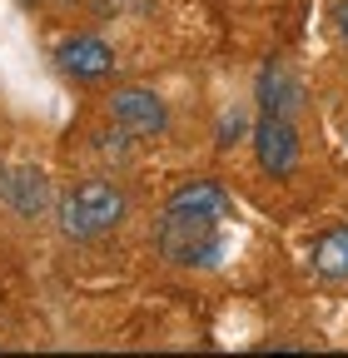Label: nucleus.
<instances>
[{"label":"nucleus","mask_w":348,"mask_h":358,"mask_svg":"<svg viewBox=\"0 0 348 358\" xmlns=\"http://www.w3.org/2000/svg\"><path fill=\"white\" fill-rule=\"evenodd\" d=\"M55 65L75 80V85H100L115 75V45L100 35H65L55 45Z\"/></svg>","instance_id":"obj_6"},{"label":"nucleus","mask_w":348,"mask_h":358,"mask_svg":"<svg viewBox=\"0 0 348 358\" xmlns=\"http://www.w3.org/2000/svg\"><path fill=\"white\" fill-rule=\"evenodd\" d=\"M239 134H244V115H239V110H229V115L219 120V150L239 145Z\"/></svg>","instance_id":"obj_10"},{"label":"nucleus","mask_w":348,"mask_h":358,"mask_svg":"<svg viewBox=\"0 0 348 358\" xmlns=\"http://www.w3.org/2000/svg\"><path fill=\"white\" fill-rule=\"evenodd\" d=\"M154 249L174 264V268H214L224 259V234L209 219H184V214H159L154 224Z\"/></svg>","instance_id":"obj_2"},{"label":"nucleus","mask_w":348,"mask_h":358,"mask_svg":"<svg viewBox=\"0 0 348 358\" xmlns=\"http://www.w3.org/2000/svg\"><path fill=\"white\" fill-rule=\"evenodd\" d=\"M254 95H259V115H289L293 120V110L303 105V90H298V80L284 65H264V70H259Z\"/></svg>","instance_id":"obj_8"},{"label":"nucleus","mask_w":348,"mask_h":358,"mask_svg":"<svg viewBox=\"0 0 348 358\" xmlns=\"http://www.w3.org/2000/svg\"><path fill=\"white\" fill-rule=\"evenodd\" d=\"M338 35L348 40V0H338Z\"/></svg>","instance_id":"obj_11"},{"label":"nucleus","mask_w":348,"mask_h":358,"mask_svg":"<svg viewBox=\"0 0 348 358\" xmlns=\"http://www.w3.org/2000/svg\"><path fill=\"white\" fill-rule=\"evenodd\" d=\"M129 214V194L115 185V179H80L75 189H65L55 199V219H60V234L75 244H90L105 239L110 229H119Z\"/></svg>","instance_id":"obj_1"},{"label":"nucleus","mask_w":348,"mask_h":358,"mask_svg":"<svg viewBox=\"0 0 348 358\" xmlns=\"http://www.w3.org/2000/svg\"><path fill=\"white\" fill-rule=\"evenodd\" d=\"M0 194H6V204L20 219H35L40 209H50V179H45V169L25 164V169H10L6 179H0Z\"/></svg>","instance_id":"obj_7"},{"label":"nucleus","mask_w":348,"mask_h":358,"mask_svg":"<svg viewBox=\"0 0 348 358\" xmlns=\"http://www.w3.org/2000/svg\"><path fill=\"white\" fill-rule=\"evenodd\" d=\"M343 145H348V134H343Z\"/></svg>","instance_id":"obj_12"},{"label":"nucleus","mask_w":348,"mask_h":358,"mask_svg":"<svg viewBox=\"0 0 348 358\" xmlns=\"http://www.w3.org/2000/svg\"><path fill=\"white\" fill-rule=\"evenodd\" d=\"M309 259H314V268H319L324 279L348 284V224H328V229L314 239Z\"/></svg>","instance_id":"obj_9"},{"label":"nucleus","mask_w":348,"mask_h":358,"mask_svg":"<svg viewBox=\"0 0 348 358\" xmlns=\"http://www.w3.org/2000/svg\"><path fill=\"white\" fill-rule=\"evenodd\" d=\"M105 110H110V124L115 129L140 134V140L169 129V105H164L159 90H150V85H119V90H110Z\"/></svg>","instance_id":"obj_3"},{"label":"nucleus","mask_w":348,"mask_h":358,"mask_svg":"<svg viewBox=\"0 0 348 358\" xmlns=\"http://www.w3.org/2000/svg\"><path fill=\"white\" fill-rule=\"evenodd\" d=\"M164 209H169V214H184V219L224 224V219L234 214V194L224 189V179H214V174H189V179H180V185L169 189Z\"/></svg>","instance_id":"obj_5"},{"label":"nucleus","mask_w":348,"mask_h":358,"mask_svg":"<svg viewBox=\"0 0 348 358\" xmlns=\"http://www.w3.org/2000/svg\"><path fill=\"white\" fill-rule=\"evenodd\" d=\"M249 145H254V159L269 179H289L298 169V155H303L298 124L289 115H259L254 129H249Z\"/></svg>","instance_id":"obj_4"}]
</instances>
